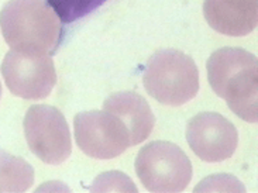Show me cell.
I'll return each mask as SVG.
<instances>
[{
    "label": "cell",
    "instance_id": "cell-1",
    "mask_svg": "<svg viewBox=\"0 0 258 193\" xmlns=\"http://www.w3.org/2000/svg\"><path fill=\"white\" fill-rule=\"evenodd\" d=\"M208 79L230 110L248 123L258 120V61L243 48H220L208 61Z\"/></svg>",
    "mask_w": 258,
    "mask_h": 193
},
{
    "label": "cell",
    "instance_id": "cell-2",
    "mask_svg": "<svg viewBox=\"0 0 258 193\" xmlns=\"http://www.w3.org/2000/svg\"><path fill=\"white\" fill-rule=\"evenodd\" d=\"M0 27L10 48L49 55L61 41V20L45 0H9L0 12Z\"/></svg>",
    "mask_w": 258,
    "mask_h": 193
},
{
    "label": "cell",
    "instance_id": "cell-3",
    "mask_svg": "<svg viewBox=\"0 0 258 193\" xmlns=\"http://www.w3.org/2000/svg\"><path fill=\"white\" fill-rule=\"evenodd\" d=\"M144 88L157 102L182 106L199 90V71L194 59L178 49H161L147 62Z\"/></svg>",
    "mask_w": 258,
    "mask_h": 193
},
{
    "label": "cell",
    "instance_id": "cell-4",
    "mask_svg": "<svg viewBox=\"0 0 258 193\" xmlns=\"http://www.w3.org/2000/svg\"><path fill=\"white\" fill-rule=\"evenodd\" d=\"M136 172L150 192H182L192 179V164L174 143L153 141L140 150Z\"/></svg>",
    "mask_w": 258,
    "mask_h": 193
},
{
    "label": "cell",
    "instance_id": "cell-5",
    "mask_svg": "<svg viewBox=\"0 0 258 193\" xmlns=\"http://www.w3.org/2000/svg\"><path fill=\"white\" fill-rule=\"evenodd\" d=\"M24 134L31 152L44 164L59 165L72 152L70 125L61 111L47 104L31 106L24 117Z\"/></svg>",
    "mask_w": 258,
    "mask_h": 193
},
{
    "label": "cell",
    "instance_id": "cell-6",
    "mask_svg": "<svg viewBox=\"0 0 258 193\" xmlns=\"http://www.w3.org/2000/svg\"><path fill=\"white\" fill-rule=\"evenodd\" d=\"M75 140L92 158L112 159L132 147V137L124 123L107 111H84L74 118Z\"/></svg>",
    "mask_w": 258,
    "mask_h": 193
},
{
    "label": "cell",
    "instance_id": "cell-7",
    "mask_svg": "<svg viewBox=\"0 0 258 193\" xmlns=\"http://www.w3.org/2000/svg\"><path fill=\"white\" fill-rule=\"evenodd\" d=\"M2 74L14 96L40 100L49 96L56 83L54 61L49 55L10 49L2 63Z\"/></svg>",
    "mask_w": 258,
    "mask_h": 193
},
{
    "label": "cell",
    "instance_id": "cell-8",
    "mask_svg": "<svg viewBox=\"0 0 258 193\" xmlns=\"http://www.w3.org/2000/svg\"><path fill=\"white\" fill-rule=\"evenodd\" d=\"M186 141L192 151L206 162H222L231 158L238 144V133L227 118L206 111L190 118Z\"/></svg>",
    "mask_w": 258,
    "mask_h": 193
},
{
    "label": "cell",
    "instance_id": "cell-9",
    "mask_svg": "<svg viewBox=\"0 0 258 193\" xmlns=\"http://www.w3.org/2000/svg\"><path fill=\"white\" fill-rule=\"evenodd\" d=\"M203 14L217 33L243 37L258 23V0H205Z\"/></svg>",
    "mask_w": 258,
    "mask_h": 193
},
{
    "label": "cell",
    "instance_id": "cell-10",
    "mask_svg": "<svg viewBox=\"0 0 258 193\" xmlns=\"http://www.w3.org/2000/svg\"><path fill=\"white\" fill-rule=\"evenodd\" d=\"M105 111L119 117L132 137V145L140 144L151 136L155 116L144 97L136 92H117L106 99Z\"/></svg>",
    "mask_w": 258,
    "mask_h": 193
},
{
    "label": "cell",
    "instance_id": "cell-11",
    "mask_svg": "<svg viewBox=\"0 0 258 193\" xmlns=\"http://www.w3.org/2000/svg\"><path fill=\"white\" fill-rule=\"evenodd\" d=\"M33 183V166L23 158L0 150V192H24Z\"/></svg>",
    "mask_w": 258,
    "mask_h": 193
},
{
    "label": "cell",
    "instance_id": "cell-12",
    "mask_svg": "<svg viewBox=\"0 0 258 193\" xmlns=\"http://www.w3.org/2000/svg\"><path fill=\"white\" fill-rule=\"evenodd\" d=\"M63 24H70L95 12L107 0H47Z\"/></svg>",
    "mask_w": 258,
    "mask_h": 193
},
{
    "label": "cell",
    "instance_id": "cell-13",
    "mask_svg": "<svg viewBox=\"0 0 258 193\" xmlns=\"http://www.w3.org/2000/svg\"><path fill=\"white\" fill-rule=\"evenodd\" d=\"M199 190H241L244 192V186L238 182L234 176L230 175H216V176H210L208 179H205L196 186V192Z\"/></svg>",
    "mask_w": 258,
    "mask_h": 193
},
{
    "label": "cell",
    "instance_id": "cell-14",
    "mask_svg": "<svg viewBox=\"0 0 258 193\" xmlns=\"http://www.w3.org/2000/svg\"><path fill=\"white\" fill-rule=\"evenodd\" d=\"M0 96H2V85H0Z\"/></svg>",
    "mask_w": 258,
    "mask_h": 193
}]
</instances>
